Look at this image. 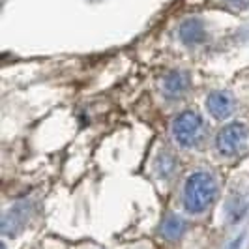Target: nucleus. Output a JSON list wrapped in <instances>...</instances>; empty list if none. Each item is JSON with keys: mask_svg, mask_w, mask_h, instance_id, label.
Masks as SVG:
<instances>
[{"mask_svg": "<svg viewBox=\"0 0 249 249\" xmlns=\"http://www.w3.org/2000/svg\"><path fill=\"white\" fill-rule=\"evenodd\" d=\"M217 199V182L210 173H193L184 187V204L189 213L206 212Z\"/></svg>", "mask_w": 249, "mask_h": 249, "instance_id": "f257e3e1", "label": "nucleus"}, {"mask_svg": "<svg viewBox=\"0 0 249 249\" xmlns=\"http://www.w3.org/2000/svg\"><path fill=\"white\" fill-rule=\"evenodd\" d=\"M202 135H204V122L197 112L186 111L175 118L173 137L180 146H184V148L197 146L202 141Z\"/></svg>", "mask_w": 249, "mask_h": 249, "instance_id": "f03ea898", "label": "nucleus"}, {"mask_svg": "<svg viewBox=\"0 0 249 249\" xmlns=\"http://www.w3.org/2000/svg\"><path fill=\"white\" fill-rule=\"evenodd\" d=\"M249 131L248 127L240 122L227 124L223 129H219L217 137H215V146L217 152L225 158H234L238 154H242L248 148Z\"/></svg>", "mask_w": 249, "mask_h": 249, "instance_id": "7ed1b4c3", "label": "nucleus"}, {"mask_svg": "<svg viewBox=\"0 0 249 249\" xmlns=\"http://www.w3.org/2000/svg\"><path fill=\"white\" fill-rule=\"evenodd\" d=\"M206 109H208V112L212 114L213 118L225 120V118H229L234 112V100H232V96L229 92L217 90V92L208 94V98H206Z\"/></svg>", "mask_w": 249, "mask_h": 249, "instance_id": "20e7f679", "label": "nucleus"}, {"mask_svg": "<svg viewBox=\"0 0 249 249\" xmlns=\"http://www.w3.org/2000/svg\"><path fill=\"white\" fill-rule=\"evenodd\" d=\"M187 88H189V75L184 71H171L165 77L163 90L169 98H178V96L186 94Z\"/></svg>", "mask_w": 249, "mask_h": 249, "instance_id": "39448f33", "label": "nucleus"}, {"mask_svg": "<svg viewBox=\"0 0 249 249\" xmlns=\"http://www.w3.org/2000/svg\"><path fill=\"white\" fill-rule=\"evenodd\" d=\"M204 36H206V30L199 19H189L180 26V37L186 45H197L204 39Z\"/></svg>", "mask_w": 249, "mask_h": 249, "instance_id": "423d86ee", "label": "nucleus"}, {"mask_svg": "<svg viewBox=\"0 0 249 249\" xmlns=\"http://www.w3.org/2000/svg\"><path fill=\"white\" fill-rule=\"evenodd\" d=\"M186 232V223L178 217H169L165 219V223L161 225V234L167 240H176Z\"/></svg>", "mask_w": 249, "mask_h": 249, "instance_id": "0eeeda50", "label": "nucleus"}, {"mask_svg": "<svg viewBox=\"0 0 249 249\" xmlns=\"http://www.w3.org/2000/svg\"><path fill=\"white\" fill-rule=\"evenodd\" d=\"M158 165H163V169L160 171V175L167 176V175H171V171H173V167H175V161H173V158H171L169 154H165V156H161V158L158 160Z\"/></svg>", "mask_w": 249, "mask_h": 249, "instance_id": "6e6552de", "label": "nucleus"}, {"mask_svg": "<svg viewBox=\"0 0 249 249\" xmlns=\"http://www.w3.org/2000/svg\"><path fill=\"white\" fill-rule=\"evenodd\" d=\"M223 2L232 10H246V8H249V0H223Z\"/></svg>", "mask_w": 249, "mask_h": 249, "instance_id": "1a4fd4ad", "label": "nucleus"}]
</instances>
